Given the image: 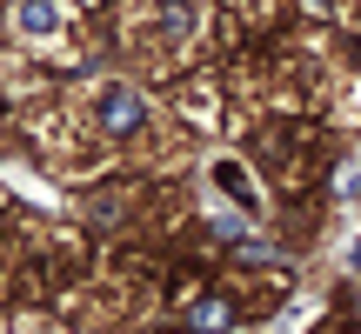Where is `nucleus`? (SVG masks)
Segmentation results:
<instances>
[{
	"mask_svg": "<svg viewBox=\"0 0 361 334\" xmlns=\"http://www.w3.org/2000/svg\"><path fill=\"white\" fill-rule=\"evenodd\" d=\"M94 107H101V128L107 134H134L147 120V107H141V94H134V87H101V101H94Z\"/></svg>",
	"mask_w": 361,
	"mask_h": 334,
	"instance_id": "obj_1",
	"label": "nucleus"
},
{
	"mask_svg": "<svg viewBox=\"0 0 361 334\" xmlns=\"http://www.w3.org/2000/svg\"><path fill=\"white\" fill-rule=\"evenodd\" d=\"M188 328L221 334V328H228V308H221V301H194V308H188Z\"/></svg>",
	"mask_w": 361,
	"mask_h": 334,
	"instance_id": "obj_2",
	"label": "nucleus"
},
{
	"mask_svg": "<svg viewBox=\"0 0 361 334\" xmlns=\"http://www.w3.org/2000/svg\"><path fill=\"white\" fill-rule=\"evenodd\" d=\"M54 20H61V13H54L47 0H27V7H20V27H27V34H47Z\"/></svg>",
	"mask_w": 361,
	"mask_h": 334,
	"instance_id": "obj_3",
	"label": "nucleus"
}]
</instances>
